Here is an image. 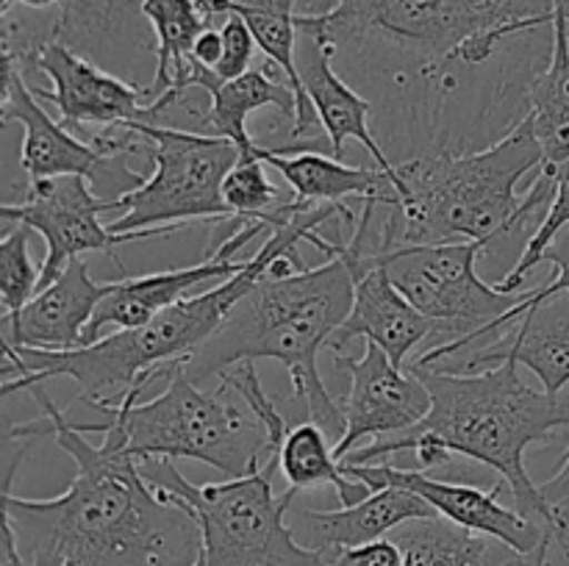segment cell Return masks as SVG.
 <instances>
[{"mask_svg": "<svg viewBox=\"0 0 569 566\" xmlns=\"http://www.w3.org/2000/svg\"><path fill=\"white\" fill-rule=\"evenodd\" d=\"M433 514L437 511L420 494L400 486H383L339 511H303V525L311 538L309 547L320 549L328 560H333V555L342 549L378 542L403 522Z\"/></svg>", "mask_w": 569, "mask_h": 566, "instance_id": "603a6c76", "label": "cell"}, {"mask_svg": "<svg viewBox=\"0 0 569 566\" xmlns=\"http://www.w3.org/2000/svg\"><path fill=\"white\" fill-rule=\"evenodd\" d=\"M220 31H222V59L220 64L214 67V72L217 78H222V81H231V78L244 75V72L250 70V61H253L259 42H256L253 31H250V26L239 14H226Z\"/></svg>", "mask_w": 569, "mask_h": 566, "instance_id": "d6a6232c", "label": "cell"}, {"mask_svg": "<svg viewBox=\"0 0 569 566\" xmlns=\"http://www.w3.org/2000/svg\"><path fill=\"white\" fill-rule=\"evenodd\" d=\"M192 566H209V564H206V553H200V555H198V560H194Z\"/></svg>", "mask_w": 569, "mask_h": 566, "instance_id": "ab89813d", "label": "cell"}, {"mask_svg": "<svg viewBox=\"0 0 569 566\" xmlns=\"http://www.w3.org/2000/svg\"><path fill=\"white\" fill-rule=\"evenodd\" d=\"M139 466L161 497L198 519L209 566H333L320 549L300 544L287 525V511L300 492L287 488L281 497L272 492V477L281 469L278 449L248 475L203 486L187 481L172 458L139 461Z\"/></svg>", "mask_w": 569, "mask_h": 566, "instance_id": "52a82bcc", "label": "cell"}, {"mask_svg": "<svg viewBox=\"0 0 569 566\" xmlns=\"http://www.w3.org/2000/svg\"><path fill=\"white\" fill-rule=\"evenodd\" d=\"M339 464H342L345 475L361 481L372 492L383 486L409 488V492L420 494L445 519L470 527V530L495 538L511 549H533L542 538L553 536L548 527L526 519L517 508L500 505V492L506 488L503 481L495 483L487 492V488L467 486V483L439 481L422 469H398L389 464H348V461H339Z\"/></svg>", "mask_w": 569, "mask_h": 566, "instance_id": "9a60e30c", "label": "cell"}, {"mask_svg": "<svg viewBox=\"0 0 569 566\" xmlns=\"http://www.w3.org/2000/svg\"><path fill=\"white\" fill-rule=\"evenodd\" d=\"M567 39H569V17H567Z\"/></svg>", "mask_w": 569, "mask_h": 566, "instance_id": "60d3db41", "label": "cell"}, {"mask_svg": "<svg viewBox=\"0 0 569 566\" xmlns=\"http://www.w3.org/2000/svg\"><path fill=\"white\" fill-rule=\"evenodd\" d=\"M192 59L200 61L203 67L214 70L222 59V31L220 28L209 26L203 28L198 39H194V48H192Z\"/></svg>", "mask_w": 569, "mask_h": 566, "instance_id": "8d00e7d4", "label": "cell"}, {"mask_svg": "<svg viewBox=\"0 0 569 566\" xmlns=\"http://www.w3.org/2000/svg\"><path fill=\"white\" fill-rule=\"evenodd\" d=\"M0 566H31V560L22 555L17 533L9 519H3V549H0Z\"/></svg>", "mask_w": 569, "mask_h": 566, "instance_id": "74e56055", "label": "cell"}, {"mask_svg": "<svg viewBox=\"0 0 569 566\" xmlns=\"http://www.w3.org/2000/svg\"><path fill=\"white\" fill-rule=\"evenodd\" d=\"M345 253L356 272V297L350 316L328 338L326 350H331V355L345 353L353 347L356 338H365V342H376L395 364L406 366L411 350L431 338L437 327L395 286L378 255L359 253L348 242H345Z\"/></svg>", "mask_w": 569, "mask_h": 566, "instance_id": "e0dca14e", "label": "cell"}, {"mask_svg": "<svg viewBox=\"0 0 569 566\" xmlns=\"http://www.w3.org/2000/svg\"><path fill=\"white\" fill-rule=\"evenodd\" d=\"M395 164L398 198L383 205L398 244H492L556 194L528 117L483 150H431Z\"/></svg>", "mask_w": 569, "mask_h": 566, "instance_id": "8992f818", "label": "cell"}, {"mask_svg": "<svg viewBox=\"0 0 569 566\" xmlns=\"http://www.w3.org/2000/svg\"><path fill=\"white\" fill-rule=\"evenodd\" d=\"M144 14L153 26L159 39V55H156L153 81L148 83V100L153 103L164 92L176 89L187 75L189 59H192L194 39L203 28L214 26L206 20L200 0H144Z\"/></svg>", "mask_w": 569, "mask_h": 566, "instance_id": "484cf974", "label": "cell"}, {"mask_svg": "<svg viewBox=\"0 0 569 566\" xmlns=\"http://www.w3.org/2000/svg\"><path fill=\"white\" fill-rule=\"evenodd\" d=\"M542 261H550V264H556L559 275H556L550 283H545V286H539V289H533V292L522 294L520 303H517L515 309H509L503 316H500V322L495 325V333L503 331V327H509V325H517V322L522 320V314H526V311L537 309V305L548 303V300L559 297V294H569V228H565V231H561L559 236L550 242V247L545 250Z\"/></svg>", "mask_w": 569, "mask_h": 566, "instance_id": "1f68e13d", "label": "cell"}, {"mask_svg": "<svg viewBox=\"0 0 569 566\" xmlns=\"http://www.w3.org/2000/svg\"><path fill=\"white\" fill-rule=\"evenodd\" d=\"M11 120L22 125L20 164L31 181L83 175L98 192H114V200L144 183L142 172L128 166V155L103 153L76 137L64 122L53 120L33 94L28 78L3 61V125Z\"/></svg>", "mask_w": 569, "mask_h": 566, "instance_id": "4fadbf2b", "label": "cell"}, {"mask_svg": "<svg viewBox=\"0 0 569 566\" xmlns=\"http://www.w3.org/2000/svg\"><path fill=\"white\" fill-rule=\"evenodd\" d=\"M506 361H517L531 370L548 394L565 392L569 386V297L559 294L526 311L515 336H500L495 344L472 350L465 361H456L445 370L481 372Z\"/></svg>", "mask_w": 569, "mask_h": 566, "instance_id": "7402d4cb", "label": "cell"}, {"mask_svg": "<svg viewBox=\"0 0 569 566\" xmlns=\"http://www.w3.org/2000/svg\"><path fill=\"white\" fill-rule=\"evenodd\" d=\"M539 492L553 511V542L569 555V444L556 466V475L545 481Z\"/></svg>", "mask_w": 569, "mask_h": 566, "instance_id": "836d02e7", "label": "cell"}, {"mask_svg": "<svg viewBox=\"0 0 569 566\" xmlns=\"http://www.w3.org/2000/svg\"><path fill=\"white\" fill-rule=\"evenodd\" d=\"M267 164L281 172L283 181L295 192V200L303 205H322V203H345L348 198H378L381 203L398 194L392 178L381 166H348L342 159H328L322 153H303L281 155L276 148L267 155Z\"/></svg>", "mask_w": 569, "mask_h": 566, "instance_id": "cb8c5ba5", "label": "cell"}, {"mask_svg": "<svg viewBox=\"0 0 569 566\" xmlns=\"http://www.w3.org/2000/svg\"><path fill=\"white\" fill-rule=\"evenodd\" d=\"M567 0H556L553 42L548 67L528 87L526 117L545 153V166H559L569 159V39Z\"/></svg>", "mask_w": 569, "mask_h": 566, "instance_id": "d4e9b609", "label": "cell"}, {"mask_svg": "<svg viewBox=\"0 0 569 566\" xmlns=\"http://www.w3.org/2000/svg\"><path fill=\"white\" fill-rule=\"evenodd\" d=\"M106 414L126 427L137 461L189 458L226 477H242L261 464L264 449H281L228 383L206 392L187 375L183 361L167 370L164 392L153 400L128 397Z\"/></svg>", "mask_w": 569, "mask_h": 566, "instance_id": "ba28073f", "label": "cell"}, {"mask_svg": "<svg viewBox=\"0 0 569 566\" xmlns=\"http://www.w3.org/2000/svg\"><path fill=\"white\" fill-rule=\"evenodd\" d=\"M333 364L350 375V388L342 400L348 433L333 444L337 461L348 458L365 438H387L409 431L431 411L426 383L406 366L395 364L376 342H365L359 355L353 350L333 353Z\"/></svg>", "mask_w": 569, "mask_h": 566, "instance_id": "5bb4252c", "label": "cell"}, {"mask_svg": "<svg viewBox=\"0 0 569 566\" xmlns=\"http://www.w3.org/2000/svg\"><path fill=\"white\" fill-rule=\"evenodd\" d=\"M142 3L144 0H59L56 42L109 72L137 67L148 55H159V39Z\"/></svg>", "mask_w": 569, "mask_h": 566, "instance_id": "d6986e66", "label": "cell"}, {"mask_svg": "<svg viewBox=\"0 0 569 566\" xmlns=\"http://www.w3.org/2000/svg\"><path fill=\"white\" fill-rule=\"evenodd\" d=\"M3 61L26 78L44 72L53 81V89L44 92L31 83L33 94L42 103L56 105L59 120L89 144L103 133L133 131L137 125H170L172 111L183 98L178 92H164L150 103L148 89L122 81L61 42H42L22 59Z\"/></svg>", "mask_w": 569, "mask_h": 566, "instance_id": "8fae6325", "label": "cell"}, {"mask_svg": "<svg viewBox=\"0 0 569 566\" xmlns=\"http://www.w3.org/2000/svg\"><path fill=\"white\" fill-rule=\"evenodd\" d=\"M222 200H226L231 222H237V228L250 220H261L270 225V214L281 205L278 186L267 175V161L259 155H242L228 170L226 181H222Z\"/></svg>", "mask_w": 569, "mask_h": 566, "instance_id": "f1b7e54d", "label": "cell"}, {"mask_svg": "<svg viewBox=\"0 0 569 566\" xmlns=\"http://www.w3.org/2000/svg\"><path fill=\"white\" fill-rule=\"evenodd\" d=\"M353 297L356 272L345 244L320 266H306L289 275L264 272L233 305L214 336L183 361L187 375L203 383L239 361H281L292 386L295 425L315 422L339 444L348 433V420L342 403L333 400L322 383L317 355L345 325Z\"/></svg>", "mask_w": 569, "mask_h": 566, "instance_id": "5b68a950", "label": "cell"}, {"mask_svg": "<svg viewBox=\"0 0 569 566\" xmlns=\"http://www.w3.org/2000/svg\"><path fill=\"white\" fill-rule=\"evenodd\" d=\"M26 392L42 416L6 427V442L53 436L76 461V477L59 497H14L11 477L22 449L14 455L3 477V519L14 527L22 555L76 566H192L203 553L198 519L144 481L126 427L114 420L70 422L42 383Z\"/></svg>", "mask_w": 569, "mask_h": 566, "instance_id": "6da1fadb", "label": "cell"}, {"mask_svg": "<svg viewBox=\"0 0 569 566\" xmlns=\"http://www.w3.org/2000/svg\"><path fill=\"white\" fill-rule=\"evenodd\" d=\"M403 566H483L489 536L445 519L442 514L409 519L392 530Z\"/></svg>", "mask_w": 569, "mask_h": 566, "instance_id": "83f0119b", "label": "cell"}, {"mask_svg": "<svg viewBox=\"0 0 569 566\" xmlns=\"http://www.w3.org/2000/svg\"><path fill=\"white\" fill-rule=\"evenodd\" d=\"M431 392V411L398 436L356 447L348 464H372L403 449H417L422 469L448 464L450 455L487 464L503 477L515 508L526 519L553 533V511L526 469V449L542 444L569 425V394H548L528 386L520 364L489 366L481 372H450L439 366L406 364Z\"/></svg>", "mask_w": 569, "mask_h": 566, "instance_id": "277c9868", "label": "cell"}, {"mask_svg": "<svg viewBox=\"0 0 569 566\" xmlns=\"http://www.w3.org/2000/svg\"><path fill=\"white\" fill-rule=\"evenodd\" d=\"M133 131L150 139L153 175L111 203V214H120L109 222L111 231L189 228L198 220L209 225L231 222V211L222 200V181L242 159V150L231 139L176 125H137Z\"/></svg>", "mask_w": 569, "mask_h": 566, "instance_id": "30bf717a", "label": "cell"}, {"mask_svg": "<svg viewBox=\"0 0 569 566\" xmlns=\"http://www.w3.org/2000/svg\"><path fill=\"white\" fill-rule=\"evenodd\" d=\"M261 231H270V225L261 220L244 222L239 231L226 236L222 242L211 244L209 255L194 266H181V270H164L156 275H128L120 281H111V292L100 300L94 316L89 320L83 338L87 344L98 342L111 331H128L153 320L161 309L189 297L194 286L206 281H226L244 270L248 261H233V253L242 250L250 239L259 236Z\"/></svg>", "mask_w": 569, "mask_h": 566, "instance_id": "2e32d148", "label": "cell"}, {"mask_svg": "<svg viewBox=\"0 0 569 566\" xmlns=\"http://www.w3.org/2000/svg\"><path fill=\"white\" fill-rule=\"evenodd\" d=\"M298 70L300 78H303L306 94H309L317 117H320V125L326 128L333 159H342L345 142L356 139L359 144H365V150L372 155L376 166H381L392 178L395 189H398V164L389 159L387 150L381 148V142L370 131V114L376 109V103L367 100L365 94L356 92L339 75L337 64H333V48L322 33L311 31V28H298Z\"/></svg>", "mask_w": 569, "mask_h": 566, "instance_id": "ffe728a7", "label": "cell"}, {"mask_svg": "<svg viewBox=\"0 0 569 566\" xmlns=\"http://www.w3.org/2000/svg\"><path fill=\"white\" fill-rule=\"evenodd\" d=\"M556 0H311L298 28L322 33L356 81L456 87L453 67L489 64L515 39L553 28Z\"/></svg>", "mask_w": 569, "mask_h": 566, "instance_id": "7a4b0ae2", "label": "cell"}, {"mask_svg": "<svg viewBox=\"0 0 569 566\" xmlns=\"http://www.w3.org/2000/svg\"><path fill=\"white\" fill-rule=\"evenodd\" d=\"M278 455H281V472L295 492L328 483V486L337 488L342 505H356L367 494H372L370 486L345 475L342 464L333 455L331 438L315 422H298L295 427H289Z\"/></svg>", "mask_w": 569, "mask_h": 566, "instance_id": "4316f807", "label": "cell"}, {"mask_svg": "<svg viewBox=\"0 0 569 566\" xmlns=\"http://www.w3.org/2000/svg\"><path fill=\"white\" fill-rule=\"evenodd\" d=\"M109 292L111 281H94L83 259H72L20 311L3 314V344L28 350L83 347V331Z\"/></svg>", "mask_w": 569, "mask_h": 566, "instance_id": "ac0fdd59", "label": "cell"}, {"mask_svg": "<svg viewBox=\"0 0 569 566\" xmlns=\"http://www.w3.org/2000/svg\"><path fill=\"white\" fill-rule=\"evenodd\" d=\"M31 566H64V564H61V560H56V558H33Z\"/></svg>", "mask_w": 569, "mask_h": 566, "instance_id": "f35d334b", "label": "cell"}, {"mask_svg": "<svg viewBox=\"0 0 569 566\" xmlns=\"http://www.w3.org/2000/svg\"><path fill=\"white\" fill-rule=\"evenodd\" d=\"M333 566H403V555L392 538H378V542L348 547L333 555Z\"/></svg>", "mask_w": 569, "mask_h": 566, "instance_id": "e575fe53", "label": "cell"}, {"mask_svg": "<svg viewBox=\"0 0 569 566\" xmlns=\"http://www.w3.org/2000/svg\"><path fill=\"white\" fill-rule=\"evenodd\" d=\"M328 220H342L356 225V211L348 203H322L315 209H298L287 222L270 231V239L250 255L244 270L226 277L203 294H189L178 303L167 305L150 322L128 331H111L92 344L76 350H28L3 344V397L26 392L33 383L50 377H72L81 388V397L92 408L111 411L139 397L156 377L164 381L167 370L178 361H187L200 344L214 336L226 322L233 305L250 292L256 281L267 272L276 253L292 242H309L322 253L328 239L322 225Z\"/></svg>", "mask_w": 569, "mask_h": 566, "instance_id": "3957f363", "label": "cell"}, {"mask_svg": "<svg viewBox=\"0 0 569 566\" xmlns=\"http://www.w3.org/2000/svg\"><path fill=\"white\" fill-rule=\"evenodd\" d=\"M542 170L553 175L556 194H553V200H550L545 220L539 222V228L533 231V236L528 239L520 261H517V264L511 266V270L506 272L498 283H495V286L503 289V292H509V294L520 292L522 283L528 281V275H531L533 266L542 264V255H545V250L550 247V242H553V239L559 236L565 228H569V159L565 161V164L542 166Z\"/></svg>", "mask_w": 569, "mask_h": 566, "instance_id": "f546056e", "label": "cell"}, {"mask_svg": "<svg viewBox=\"0 0 569 566\" xmlns=\"http://www.w3.org/2000/svg\"><path fill=\"white\" fill-rule=\"evenodd\" d=\"M189 89H203L209 94V109L203 111L198 122L192 125V131L209 133V137H222L231 139L242 155H259V159H267L272 148H264V144L256 142L248 133V120L253 111L278 109V114L287 117V120L295 122V114H298V98L289 89V83L272 81L270 72L264 70H248L244 75L231 78V81H222L217 78L214 70L203 67L200 61L189 59L187 75L170 92H189Z\"/></svg>", "mask_w": 569, "mask_h": 566, "instance_id": "44dd1931", "label": "cell"}, {"mask_svg": "<svg viewBox=\"0 0 569 566\" xmlns=\"http://www.w3.org/2000/svg\"><path fill=\"white\" fill-rule=\"evenodd\" d=\"M553 536L542 538L533 549H511L503 544V553L495 555L492 544L487 549V560L483 566H548L550 564V547H553Z\"/></svg>", "mask_w": 569, "mask_h": 566, "instance_id": "d590c367", "label": "cell"}, {"mask_svg": "<svg viewBox=\"0 0 569 566\" xmlns=\"http://www.w3.org/2000/svg\"><path fill=\"white\" fill-rule=\"evenodd\" d=\"M483 247H489V242L476 239V242L395 244L383 253H376L395 286L437 327L431 338H439V344L406 364L437 366L439 361L453 358L470 344L495 336L500 316L520 303V292L509 294L481 281L476 261Z\"/></svg>", "mask_w": 569, "mask_h": 566, "instance_id": "9c48e42d", "label": "cell"}, {"mask_svg": "<svg viewBox=\"0 0 569 566\" xmlns=\"http://www.w3.org/2000/svg\"><path fill=\"white\" fill-rule=\"evenodd\" d=\"M89 183L92 181L83 175L39 178V181L28 183L26 198L20 203L0 205L3 225H28L48 244V253L39 264L42 266L39 289L53 283L64 272V266L72 259H81L83 253H103L106 259H111L126 272L120 255H117V247L181 231V225H159L114 233L109 225L100 222V216L111 214L114 200L98 198V192H92Z\"/></svg>", "mask_w": 569, "mask_h": 566, "instance_id": "7c38bea8", "label": "cell"}, {"mask_svg": "<svg viewBox=\"0 0 569 566\" xmlns=\"http://www.w3.org/2000/svg\"><path fill=\"white\" fill-rule=\"evenodd\" d=\"M31 228L28 225H6L3 239H0V303L3 314L20 311L33 294L39 292V277L42 266L31 261Z\"/></svg>", "mask_w": 569, "mask_h": 566, "instance_id": "4dcf8cb0", "label": "cell"}]
</instances>
